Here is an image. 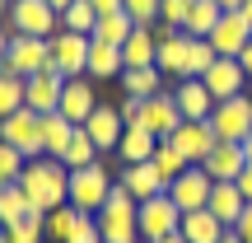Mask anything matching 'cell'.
Wrapping results in <instances>:
<instances>
[{"label": "cell", "instance_id": "36", "mask_svg": "<svg viewBox=\"0 0 252 243\" xmlns=\"http://www.w3.org/2000/svg\"><path fill=\"white\" fill-rule=\"evenodd\" d=\"M154 169H159V178L163 182H173V178H182V173H187L191 169V164L187 159H182V154H178V145H173V140H159V150H154Z\"/></svg>", "mask_w": 252, "mask_h": 243}, {"label": "cell", "instance_id": "3", "mask_svg": "<svg viewBox=\"0 0 252 243\" xmlns=\"http://www.w3.org/2000/svg\"><path fill=\"white\" fill-rule=\"evenodd\" d=\"M112 187H117V178H112V169L103 159L84 164V169H70V206L84 210V215H98L103 201L112 197Z\"/></svg>", "mask_w": 252, "mask_h": 243}, {"label": "cell", "instance_id": "2", "mask_svg": "<svg viewBox=\"0 0 252 243\" xmlns=\"http://www.w3.org/2000/svg\"><path fill=\"white\" fill-rule=\"evenodd\" d=\"M94 220H98V229H103V243H145L140 239V201H135L122 182L112 187V197L103 201V210Z\"/></svg>", "mask_w": 252, "mask_h": 243}, {"label": "cell", "instance_id": "45", "mask_svg": "<svg viewBox=\"0 0 252 243\" xmlns=\"http://www.w3.org/2000/svg\"><path fill=\"white\" fill-rule=\"evenodd\" d=\"M234 187L243 192V201H252V164H248V169H243V173L234 178Z\"/></svg>", "mask_w": 252, "mask_h": 243}, {"label": "cell", "instance_id": "57", "mask_svg": "<svg viewBox=\"0 0 252 243\" xmlns=\"http://www.w3.org/2000/svg\"><path fill=\"white\" fill-rule=\"evenodd\" d=\"M0 243H9V239H5V229H0Z\"/></svg>", "mask_w": 252, "mask_h": 243}, {"label": "cell", "instance_id": "29", "mask_svg": "<svg viewBox=\"0 0 252 243\" xmlns=\"http://www.w3.org/2000/svg\"><path fill=\"white\" fill-rule=\"evenodd\" d=\"M28 80L24 75H14V70H0V122L9 117V112H19V108H28Z\"/></svg>", "mask_w": 252, "mask_h": 243}, {"label": "cell", "instance_id": "17", "mask_svg": "<svg viewBox=\"0 0 252 243\" xmlns=\"http://www.w3.org/2000/svg\"><path fill=\"white\" fill-rule=\"evenodd\" d=\"M98 108V94H94V84H89V75H80V80H65V94H61V117L65 122H75V126H84L89 122V112Z\"/></svg>", "mask_w": 252, "mask_h": 243}, {"label": "cell", "instance_id": "28", "mask_svg": "<svg viewBox=\"0 0 252 243\" xmlns=\"http://www.w3.org/2000/svg\"><path fill=\"white\" fill-rule=\"evenodd\" d=\"M70 136H75V122H65L61 112H47L42 117V154L47 159H61L65 145H70Z\"/></svg>", "mask_w": 252, "mask_h": 243}, {"label": "cell", "instance_id": "13", "mask_svg": "<svg viewBox=\"0 0 252 243\" xmlns=\"http://www.w3.org/2000/svg\"><path fill=\"white\" fill-rule=\"evenodd\" d=\"M168 140L178 145V154L187 164H206V154L220 145V136H215V126H210V122H182Z\"/></svg>", "mask_w": 252, "mask_h": 243}, {"label": "cell", "instance_id": "24", "mask_svg": "<svg viewBox=\"0 0 252 243\" xmlns=\"http://www.w3.org/2000/svg\"><path fill=\"white\" fill-rule=\"evenodd\" d=\"M154 150H159V136H150L145 126H126L122 140H117L122 164H150V159H154Z\"/></svg>", "mask_w": 252, "mask_h": 243}, {"label": "cell", "instance_id": "20", "mask_svg": "<svg viewBox=\"0 0 252 243\" xmlns=\"http://www.w3.org/2000/svg\"><path fill=\"white\" fill-rule=\"evenodd\" d=\"M173 99H178L187 122H210V112H215V94L206 89V80H178Z\"/></svg>", "mask_w": 252, "mask_h": 243}, {"label": "cell", "instance_id": "15", "mask_svg": "<svg viewBox=\"0 0 252 243\" xmlns=\"http://www.w3.org/2000/svg\"><path fill=\"white\" fill-rule=\"evenodd\" d=\"M201 80H206V89L215 94V103H224V99H234V94H243L248 70H243V61H238V56H220V61L210 66Z\"/></svg>", "mask_w": 252, "mask_h": 243}, {"label": "cell", "instance_id": "42", "mask_svg": "<svg viewBox=\"0 0 252 243\" xmlns=\"http://www.w3.org/2000/svg\"><path fill=\"white\" fill-rule=\"evenodd\" d=\"M65 243H103V229H98V220L80 210V220H75V229H70V239H65Z\"/></svg>", "mask_w": 252, "mask_h": 243}, {"label": "cell", "instance_id": "30", "mask_svg": "<svg viewBox=\"0 0 252 243\" xmlns=\"http://www.w3.org/2000/svg\"><path fill=\"white\" fill-rule=\"evenodd\" d=\"M220 14H224V9H220L215 0H196L191 14H187V24H182V33H187V37H210L215 24H220Z\"/></svg>", "mask_w": 252, "mask_h": 243}, {"label": "cell", "instance_id": "33", "mask_svg": "<svg viewBox=\"0 0 252 243\" xmlns=\"http://www.w3.org/2000/svg\"><path fill=\"white\" fill-rule=\"evenodd\" d=\"M131 33H135V19L126 14V9H122V14H103L98 28H94V37H98V42H112V47H126Z\"/></svg>", "mask_w": 252, "mask_h": 243}, {"label": "cell", "instance_id": "55", "mask_svg": "<svg viewBox=\"0 0 252 243\" xmlns=\"http://www.w3.org/2000/svg\"><path fill=\"white\" fill-rule=\"evenodd\" d=\"M243 150H248V164H252V136H248V140H243Z\"/></svg>", "mask_w": 252, "mask_h": 243}, {"label": "cell", "instance_id": "40", "mask_svg": "<svg viewBox=\"0 0 252 243\" xmlns=\"http://www.w3.org/2000/svg\"><path fill=\"white\" fill-rule=\"evenodd\" d=\"M191 5H196V0H159V24L182 28V24H187V14H191Z\"/></svg>", "mask_w": 252, "mask_h": 243}, {"label": "cell", "instance_id": "51", "mask_svg": "<svg viewBox=\"0 0 252 243\" xmlns=\"http://www.w3.org/2000/svg\"><path fill=\"white\" fill-rule=\"evenodd\" d=\"M154 243H187L182 234H163V239H154Z\"/></svg>", "mask_w": 252, "mask_h": 243}, {"label": "cell", "instance_id": "46", "mask_svg": "<svg viewBox=\"0 0 252 243\" xmlns=\"http://www.w3.org/2000/svg\"><path fill=\"white\" fill-rule=\"evenodd\" d=\"M89 5L98 9V19H103V14H122V0H89Z\"/></svg>", "mask_w": 252, "mask_h": 243}, {"label": "cell", "instance_id": "5", "mask_svg": "<svg viewBox=\"0 0 252 243\" xmlns=\"http://www.w3.org/2000/svg\"><path fill=\"white\" fill-rule=\"evenodd\" d=\"M5 70L14 75H37V70H52V37H28V33H9V56H5Z\"/></svg>", "mask_w": 252, "mask_h": 243}, {"label": "cell", "instance_id": "41", "mask_svg": "<svg viewBox=\"0 0 252 243\" xmlns=\"http://www.w3.org/2000/svg\"><path fill=\"white\" fill-rule=\"evenodd\" d=\"M122 9L135 19V24H145V28L159 24V0H122Z\"/></svg>", "mask_w": 252, "mask_h": 243}, {"label": "cell", "instance_id": "22", "mask_svg": "<svg viewBox=\"0 0 252 243\" xmlns=\"http://www.w3.org/2000/svg\"><path fill=\"white\" fill-rule=\"evenodd\" d=\"M243 206H248V201H243V192H238L234 182H215V187H210V201H206V210H210V215H215L224 229H234V225H238Z\"/></svg>", "mask_w": 252, "mask_h": 243}, {"label": "cell", "instance_id": "18", "mask_svg": "<svg viewBox=\"0 0 252 243\" xmlns=\"http://www.w3.org/2000/svg\"><path fill=\"white\" fill-rule=\"evenodd\" d=\"M84 131H89V140L98 145L103 154H112V150H117V140H122V131H126V122H122V112H117V108L98 103V108L89 112V122H84Z\"/></svg>", "mask_w": 252, "mask_h": 243}, {"label": "cell", "instance_id": "37", "mask_svg": "<svg viewBox=\"0 0 252 243\" xmlns=\"http://www.w3.org/2000/svg\"><path fill=\"white\" fill-rule=\"evenodd\" d=\"M5 239H9V243H47V225H42V215L33 210V215L5 225Z\"/></svg>", "mask_w": 252, "mask_h": 243}, {"label": "cell", "instance_id": "25", "mask_svg": "<svg viewBox=\"0 0 252 243\" xmlns=\"http://www.w3.org/2000/svg\"><path fill=\"white\" fill-rule=\"evenodd\" d=\"M178 234L187 239V243H220L229 229L220 225L210 210H187V215H182V225H178Z\"/></svg>", "mask_w": 252, "mask_h": 243}, {"label": "cell", "instance_id": "38", "mask_svg": "<svg viewBox=\"0 0 252 243\" xmlns=\"http://www.w3.org/2000/svg\"><path fill=\"white\" fill-rule=\"evenodd\" d=\"M75 220H80V210L65 201V206H56V210H47L42 215V225H47V239H56V243H65L70 239V229H75Z\"/></svg>", "mask_w": 252, "mask_h": 243}, {"label": "cell", "instance_id": "16", "mask_svg": "<svg viewBox=\"0 0 252 243\" xmlns=\"http://www.w3.org/2000/svg\"><path fill=\"white\" fill-rule=\"evenodd\" d=\"M61 94H65V75L61 70H37V75H28V108L33 112H56L61 108Z\"/></svg>", "mask_w": 252, "mask_h": 243}, {"label": "cell", "instance_id": "12", "mask_svg": "<svg viewBox=\"0 0 252 243\" xmlns=\"http://www.w3.org/2000/svg\"><path fill=\"white\" fill-rule=\"evenodd\" d=\"M154 33H159V70L168 75V80H182L187 75V47L191 37L182 33V28H168V24H154Z\"/></svg>", "mask_w": 252, "mask_h": 243}, {"label": "cell", "instance_id": "6", "mask_svg": "<svg viewBox=\"0 0 252 243\" xmlns=\"http://www.w3.org/2000/svg\"><path fill=\"white\" fill-rule=\"evenodd\" d=\"M0 140L24 150L28 159H42V112H33V108L9 112V117L0 122Z\"/></svg>", "mask_w": 252, "mask_h": 243}, {"label": "cell", "instance_id": "39", "mask_svg": "<svg viewBox=\"0 0 252 243\" xmlns=\"http://www.w3.org/2000/svg\"><path fill=\"white\" fill-rule=\"evenodd\" d=\"M24 169H28V154L0 140V178H5V182H19V178H24Z\"/></svg>", "mask_w": 252, "mask_h": 243}, {"label": "cell", "instance_id": "9", "mask_svg": "<svg viewBox=\"0 0 252 243\" xmlns=\"http://www.w3.org/2000/svg\"><path fill=\"white\" fill-rule=\"evenodd\" d=\"M89 42L94 37H80V33H56L52 37V70H61L65 80H80L89 70Z\"/></svg>", "mask_w": 252, "mask_h": 243}, {"label": "cell", "instance_id": "31", "mask_svg": "<svg viewBox=\"0 0 252 243\" xmlns=\"http://www.w3.org/2000/svg\"><path fill=\"white\" fill-rule=\"evenodd\" d=\"M94 159H103V150L89 140V131H84V126H75V136H70V145H65L61 164H65V169H84V164H94Z\"/></svg>", "mask_w": 252, "mask_h": 243}, {"label": "cell", "instance_id": "21", "mask_svg": "<svg viewBox=\"0 0 252 243\" xmlns=\"http://www.w3.org/2000/svg\"><path fill=\"white\" fill-rule=\"evenodd\" d=\"M117 182L131 192L135 201H150V197H163V192H168V182L159 178L154 164H122V178Z\"/></svg>", "mask_w": 252, "mask_h": 243}, {"label": "cell", "instance_id": "44", "mask_svg": "<svg viewBox=\"0 0 252 243\" xmlns=\"http://www.w3.org/2000/svg\"><path fill=\"white\" fill-rule=\"evenodd\" d=\"M234 234L243 239V243H252V201L243 206V215H238V225H234Z\"/></svg>", "mask_w": 252, "mask_h": 243}, {"label": "cell", "instance_id": "27", "mask_svg": "<svg viewBox=\"0 0 252 243\" xmlns=\"http://www.w3.org/2000/svg\"><path fill=\"white\" fill-rule=\"evenodd\" d=\"M122 94H131V99H154V94H163V70L159 66H135V70H122Z\"/></svg>", "mask_w": 252, "mask_h": 243}, {"label": "cell", "instance_id": "32", "mask_svg": "<svg viewBox=\"0 0 252 243\" xmlns=\"http://www.w3.org/2000/svg\"><path fill=\"white\" fill-rule=\"evenodd\" d=\"M61 28H65V33H80V37H94V28H98V9H94L89 0H75L70 9H61Z\"/></svg>", "mask_w": 252, "mask_h": 243}, {"label": "cell", "instance_id": "43", "mask_svg": "<svg viewBox=\"0 0 252 243\" xmlns=\"http://www.w3.org/2000/svg\"><path fill=\"white\" fill-rule=\"evenodd\" d=\"M140 108H145V99H131V94H126L117 112H122V122H126V126H135V122H140Z\"/></svg>", "mask_w": 252, "mask_h": 243}, {"label": "cell", "instance_id": "35", "mask_svg": "<svg viewBox=\"0 0 252 243\" xmlns=\"http://www.w3.org/2000/svg\"><path fill=\"white\" fill-rule=\"evenodd\" d=\"M215 61H220V52L210 47V37H191V47H187V75H182V80H201Z\"/></svg>", "mask_w": 252, "mask_h": 243}, {"label": "cell", "instance_id": "10", "mask_svg": "<svg viewBox=\"0 0 252 243\" xmlns=\"http://www.w3.org/2000/svg\"><path fill=\"white\" fill-rule=\"evenodd\" d=\"M210 187H215V178H210L201 164H191L182 178H173L168 182V197L178 201V210L187 215V210H206V201H210Z\"/></svg>", "mask_w": 252, "mask_h": 243}, {"label": "cell", "instance_id": "4", "mask_svg": "<svg viewBox=\"0 0 252 243\" xmlns=\"http://www.w3.org/2000/svg\"><path fill=\"white\" fill-rule=\"evenodd\" d=\"M56 24H61V14L47 0H14L5 14L9 33H28V37H56Z\"/></svg>", "mask_w": 252, "mask_h": 243}, {"label": "cell", "instance_id": "48", "mask_svg": "<svg viewBox=\"0 0 252 243\" xmlns=\"http://www.w3.org/2000/svg\"><path fill=\"white\" fill-rule=\"evenodd\" d=\"M238 61H243V70H248V80H252V42L243 47V56H238Z\"/></svg>", "mask_w": 252, "mask_h": 243}, {"label": "cell", "instance_id": "23", "mask_svg": "<svg viewBox=\"0 0 252 243\" xmlns=\"http://www.w3.org/2000/svg\"><path fill=\"white\" fill-rule=\"evenodd\" d=\"M154 61H159V33L135 24V33L126 37V47H122V66L135 70V66H154Z\"/></svg>", "mask_w": 252, "mask_h": 243}, {"label": "cell", "instance_id": "1", "mask_svg": "<svg viewBox=\"0 0 252 243\" xmlns=\"http://www.w3.org/2000/svg\"><path fill=\"white\" fill-rule=\"evenodd\" d=\"M19 187L28 192V206L37 210V215H47V210L65 206L70 201V169H65L61 159H28L24 178H19Z\"/></svg>", "mask_w": 252, "mask_h": 243}, {"label": "cell", "instance_id": "14", "mask_svg": "<svg viewBox=\"0 0 252 243\" xmlns=\"http://www.w3.org/2000/svg\"><path fill=\"white\" fill-rule=\"evenodd\" d=\"M252 42V24L238 9H224L215 24V33H210V47H215L220 56H243V47Z\"/></svg>", "mask_w": 252, "mask_h": 243}, {"label": "cell", "instance_id": "34", "mask_svg": "<svg viewBox=\"0 0 252 243\" xmlns=\"http://www.w3.org/2000/svg\"><path fill=\"white\" fill-rule=\"evenodd\" d=\"M24 215H33V206H28V192L19 187V182H9V187L0 192V229L14 225V220H24Z\"/></svg>", "mask_w": 252, "mask_h": 243}, {"label": "cell", "instance_id": "53", "mask_svg": "<svg viewBox=\"0 0 252 243\" xmlns=\"http://www.w3.org/2000/svg\"><path fill=\"white\" fill-rule=\"evenodd\" d=\"M9 5H14V0H0V24H5V14H9Z\"/></svg>", "mask_w": 252, "mask_h": 243}, {"label": "cell", "instance_id": "54", "mask_svg": "<svg viewBox=\"0 0 252 243\" xmlns=\"http://www.w3.org/2000/svg\"><path fill=\"white\" fill-rule=\"evenodd\" d=\"M220 243H243V239H238V234H234V229H229V234H224V239H220Z\"/></svg>", "mask_w": 252, "mask_h": 243}, {"label": "cell", "instance_id": "50", "mask_svg": "<svg viewBox=\"0 0 252 243\" xmlns=\"http://www.w3.org/2000/svg\"><path fill=\"white\" fill-rule=\"evenodd\" d=\"M220 9H243V0H215Z\"/></svg>", "mask_w": 252, "mask_h": 243}, {"label": "cell", "instance_id": "52", "mask_svg": "<svg viewBox=\"0 0 252 243\" xmlns=\"http://www.w3.org/2000/svg\"><path fill=\"white\" fill-rule=\"evenodd\" d=\"M238 14H243V19H248V24H252V0H243V9H238Z\"/></svg>", "mask_w": 252, "mask_h": 243}, {"label": "cell", "instance_id": "49", "mask_svg": "<svg viewBox=\"0 0 252 243\" xmlns=\"http://www.w3.org/2000/svg\"><path fill=\"white\" fill-rule=\"evenodd\" d=\"M47 5H52V9H56V14H61V9H70V5H75V0H47Z\"/></svg>", "mask_w": 252, "mask_h": 243}, {"label": "cell", "instance_id": "8", "mask_svg": "<svg viewBox=\"0 0 252 243\" xmlns=\"http://www.w3.org/2000/svg\"><path fill=\"white\" fill-rule=\"evenodd\" d=\"M178 225H182V210H178V201H173L168 192L140 201V239L145 243H154V239H163V234H178Z\"/></svg>", "mask_w": 252, "mask_h": 243}, {"label": "cell", "instance_id": "11", "mask_svg": "<svg viewBox=\"0 0 252 243\" xmlns=\"http://www.w3.org/2000/svg\"><path fill=\"white\" fill-rule=\"evenodd\" d=\"M182 122H187V117H182L178 99H173V94H154V99H145V108H140V122H135V126H145L150 136L168 140V136L178 131Z\"/></svg>", "mask_w": 252, "mask_h": 243}, {"label": "cell", "instance_id": "47", "mask_svg": "<svg viewBox=\"0 0 252 243\" xmlns=\"http://www.w3.org/2000/svg\"><path fill=\"white\" fill-rule=\"evenodd\" d=\"M5 56H9V28L0 24V70H5Z\"/></svg>", "mask_w": 252, "mask_h": 243}, {"label": "cell", "instance_id": "19", "mask_svg": "<svg viewBox=\"0 0 252 243\" xmlns=\"http://www.w3.org/2000/svg\"><path fill=\"white\" fill-rule=\"evenodd\" d=\"M201 169H206L215 182H234L238 173L248 169V150H243V145H234V140H220L215 150L206 154V164H201Z\"/></svg>", "mask_w": 252, "mask_h": 243}, {"label": "cell", "instance_id": "7", "mask_svg": "<svg viewBox=\"0 0 252 243\" xmlns=\"http://www.w3.org/2000/svg\"><path fill=\"white\" fill-rule=\"evenodd\" d=\"M210 126H215L220 140L243 145L248 136H252V99H248V94H234V99L215 103V112H210Z\"/></svg>", "mask_w": 252, "mask_h": 243}, {"label": "cell", "instance_id": "56", "mask_svg": "<svg viewBox=\"0 0 252 243\" xmlns=\"http://www.w3.org/2000/svg\"><path fill=\"white\" fill-rule=\"evenodd\" d=\"M5 187H9V182H5V178H0V192H5Z\"/></svg>", "mask_w": 252, "mask_h": 243}, {"label": "cell", "instance_id": "26", "mask_svg": "<svg viewBox=\"0 0 252 243\" xmlns=\"http://www.w3.org/2000/svg\"><path fill=\"white\" fill-rule=\"evenodd\" d=\"M126 70L122 66V47H112V42H98V37H94L89 42V80H117V75Z\"/></svg>", "mask_w": 252, "mask_h": 243}]
</instances>
